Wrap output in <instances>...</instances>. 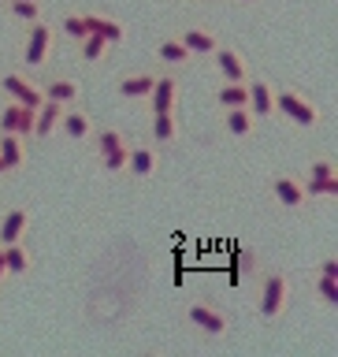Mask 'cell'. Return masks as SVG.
<instances>
[{
    "mask_svg": "<svg viewBox=\"0 0 338 357\" xmlns=\"http://www.w3.org/2000/svg\"><path fill=\"white\" fill-rule=\"evenodd\" d=\"M275 112H283V116L290 123H298V127H316L320 123V108L305 97L290 93V89H275Z\"/></svg>",
    "mask_w": 338,
    "mask_h": 357,
    "instance_id": "cell-1",
    "label": "cell"
},
{
    "mask_svg": "<svg viewBox=\"0 0 338 357\" xmlns=\"http://www.w3.org/2000/svg\"><path fill=\"white\" fill-rule=\"evenodd\" d=\"M290 305V279L286 275H279L272 272L264 279V294H261V317L264 320H275V317H283Z\"/></svg>",
    "mask_w": 338,
    "mask_h": 357,
    "instance_id": "cell-2",
    "label": "cell"
},
{
    "mask_svg": "<svg viewBox=\"0 0 338 357\" xmlns=\"http://www.w3.org/2000/svg\"><path fill=\"white\" fill-rule=\"evenodd\" d=\"M52 56V26L45 19L30 22V38H26V49H22V63L26 67H45Z\"/></svg>",
    "mask_w": 338,
    "mask_h": 357,
    "instance_id": "cell-3",
    "label": "cell"
},
{
    "mask_svg": "<svg viewBox=\"0 0 338 357\" xmlns=\"http://www.w3.org/2000/svg\"><path fill=\"white\" fill-rule=\"evenodd\" d=\"M33 116H38V108L19 105V100H8V108L0 112V130L26 138V134H33Z\"/></svg>",
    "mask_w": 338,
    "mask_h": 357,
    "instance_id": "cell-4",
    "label": "cell"
},
{
    "mask_svg": "<svg viewBox=\"0 0 338 357\" xmlns=\"http://www.w3.org/2000/svg\"><path fill=\"white\" fill-rule=\"evenodd\" d=\"M0 89L11 97V100H19V105H30V108H38L45 93H41V86H33L30 78H22V75H4L0 78Z\"/></svg>",
    "mask_w": 338,
    "mask_h": 357,
    "instance_id": "cell-5",
    "label": "cell"
},
{
    "mask_svg": "<svg viewBox=\"0 0 338 357\" xmlns=\"http://www.w3.org/2000/svg\"><path fill=\"white\" fill-rule=\"evenodd\" d=\"M186 320L205 335H223L227 331V317H223L220 309H212V305H201V301H194V305L186 309Z\"/></svg>",
    "mask_w": 338,
    "mask_h": 357,
    "instance_id": "cell-6",
    "label": "cell"
},
{
    "mask_svg": "<svg viewBox=\"0 0 338 357\" xmlns=\"http://www.w3.org/2000/svg\"><path fill=\"white\" fill-rule=\"evenodd\" d=\"M272 194L279 197V205L283 208H301L305 205V183L301 178H294V175H279V178H272Z\"/></svg>",
    "mask_w": 338,
    "mask_h": 357,
    "instance_id": "cell-7",
    "label": "cell"
},
{
    "mask_svg": "<svg viewBox=\"0 0 338 357\" xmlns=\"http://www.w3.org/2000/svg\"><path fill=\"white\" fill-rule=\"evenodd\" d=\"M223 127H227L234 138H253V134H256V116L249 112V105L223 108Z\"/></svg>",
    "mask_w": 338,
    "mask_h": 357,
    "instance_id": "cell-8",
    "label": "cell"
},
{
    "mask_svg": "<svg viewBox=\"0 0 338 357\" xmlns=\"http://www.w3.org/2000/svg\"><path fill=\"white\" fill-rule=\"evenodd\" d=\"M249 112L256 119L275 116V89L264 82V78H249Z\"/></svg>",
    "mask_w": 338,
    "mask_h": 357,
    "instance_id": "cell-9",
    "label": "cell"
},
{
    "mask_svg": "<svg viewBox=\"0 0 338 357\" xmlns=\"http://www.w3.org/2000/svg\"><path fill=\"white\" fill-rule=\"evenodd\" d=\"M212 56H216V71L227 78V82H245V78H249V63H245L234 49H216Z\"/></svg>",
    "mask_w": 338,
    "mask_h": 357,
    "instance_id": "cell-10",
    "label": "cell"
},
{
    "mask_svg": "<svg viewBox=\"0 0 338 357\" xmlns=\"http://www.w3.org/2000/svg\"><path fill=\"white\" fill-rule=\"evenodd\" d=\"M63 108H67V105H60V100H49V97H45L41 105H38V116H33V134H38V138H49V134L60 127Z\"/></svg>",
    "mask_w": 338,
    "mask_h": 357,
    "instance_id": "cell-11",
    "label": "cell"
},
{
    "mask_svg": "<svg viewBox=\"0 0 338 357\" xmlns=\"http://www.w3.org/2000/svg\"><path fill=\"white\" fill-rule=\"evenodd\" d=\"M175 100H178V82H175V78H171V75L156 78L153 89H149L153 112H175Z\"/></svg>",
    "mask_w": 338,
    "mask_h": 357,
    "instance_id": "cell-12",
    "label": "cell"
},
{
    "mask_svg": "<svg viewBox=\"0 0 338 357\" xmlns=\"http://www.w3.org/2000/svg\"><path fill=\"white\" fill-rule=\"evenodd\" d=\"M156 164H160V156H156V149H149V145H134L127 153V172L134 178H149L156 172Z\"/></svg>",
    "mask_w": 338,
    "mask_h": 357,
    "instance_id": "cell-13",
    "label": "cell"
},
{
    "mask_svg": "<svg viewBox=\"0 0 338 357\" xmlns=\"http://www.w3.org/2000/svg\"><path fill=\"white\" fill-rule=\"evenodd\" d=\"M22 160H26V145H22V138L19 134L0 130V167H4V172H15V167H22Z\"/></svg>",
    "mask_w": 338,
    "mask_h": 357,
    "instance_id": "cell-14",
    "label": "cell"
},
{
    "mask_svg": "<svg viewBox=\"0 0 338 357\" xmlns=\"http://www.w3.org/2000/svg\"><path fill=\"white\" fill-rule=\"evenodd\" d=\"M190 49V56H212L220 49V41L212 38L208 30H201V26H190V30H183V38H178Z\"/></svg>",
    "mask_w": 338,
    "mask_h": 357,
    "instance_id": "cell-15",
    "label": "cell"
},
{
    "mask_svg": "<svg viewBox=\"0 0 338 357\" xmlns=\"http://www.w3.org/2000/svg\"><path fill=\"white\" fill-rule=\"evenodd\" d=\"M26 223H30V212H26V208H11L8 216L0 220V245L19 242L22 231H26Z\"/></svg>",
    "mask_w": 338,
    "mask_h": 357,
    "instance_id": "cell-16",
    "label": "cell"
},
{
    "mask_svg": "<svg viewBox=\"0 0 338 357\" xmlns=\"http://www.w3.org/2000/svg\"><path fill=\"white\" fill-rule=\"evenodd\" d=\"M60 127L67 130V138H78V142L93 134V123H89V116H86V112H78V108H71V105L63 108V119H60Z\"/></svg>",
    "mask_w": 338,
    "mask_h": 357,
    "instance_id": "cell-17",
    "label": "cell"
},
{
    "mask_svg": "<svg viewBox=\"0 0 338 357\" xmlns=\"http://www.w3.org/2000/svg\"><path fill=\"white\" fill-rule=\"evenodd\" d=\"M0 250H4L8 275H26L30 272V253H26V245H22V242H8V245H0Z\"/></svg>",
    "mask_w": 338,
    "mask_h": 357,
    "instance_id": "cell-18",
    "label": "cell"
},
{
    "mask_svg": "<svg viewBox=\"0 0 338 357\" xmlns=\"http://www.w3.org/2000/svg\"><path fill=\"white\" fill-rule=\"evenodd\" d=\"M86 19V30L89 33H100L108 45H116V41H123V26L116 19H108V15H82Z\"/></svg>",
    "mask_w": 338,
    "mask_h": 357,
    "instance_id": "cell-19",
    "label": "cell"
},
{
    "mask_svg": "<svg viewBox=\"0 0 338 357\" xmlns=\"http://www.w3.org/2000/svg\"><path fill=\"white\" fill-rule=\"evenodd\" d=\"M216 100L220 108H234V105H249V78L245 82H227L216 89Z\"/></svg>",
    "mask_w": 338,
    "mask_h": 357,
    "instance_id": "cell-20",
    "label": "cell"
},
{
    "mask_svg": "<svg viewBox=\"0 0 338 357\" xmlns=\"http://www.w3.org/2000/svg\"><path fill=\"white\" fill-rule=\"evenodd\" d=\"M41 93L49 100H60V105H75V100H78V82H75V78H56V82H49Z\"/></svg>",
    "mask_w": 338,
    "mask_h": 357,
    "instance_id": "cell-21",
    "label": "cell"
},
{
    "mask_svg": "<svg viewBox=\"0 0 338 357\" xmlns=\"http://www.w3.org/2000/svg\"><path fill=\"white\" fill-rule=\"evenodd\" d=\"M153 138H156V142H175V138H178V119H175V112H153Z\"/></svg>",
    "mask_w": 338,
    "mask_h": 357,
    "instance_id": "cell-22",
    "label": "cell"
},
{
    "mask_svg": "<svg viewBox=\"0 0 338 357\" xmlns=\"http://www.w3.org/2000/svg\"><path fill=\"white\" fill-rule=\"evenodd\" d=\"M153 82H156V75H127L119 82V93L123 97H149V89H153Z\"/></svg>",
    "mask_w": 338,
    "mask_h": 357,
    "instance_id": "cell-23",
    "label": "cell"
},
{
    "mask_svg": "<svg viewBox=\"0 0 338 357\" xmlns=\"http://www.w3.org/2000/svg\"><path fill=\"white\" fill-rule=\"evenodd\" d=\"M8 15L22 22H38L41 19V0H8Z\"/></svg>",
    "mask_w": 338,
    "mask_h": 357,
    "instance_id": "cell-24",
    "label": "cell"
},
{
    "mask_svg": "<svg viewBox=\"0 0 338 357\" xmlns=\"http://www.w3.org/2000/svg\"><path fill=\"white\" fill-rule=\"evenodd\" d=\"M156 56H160V60H167V63H186V60H190V49H186L183 41L167 38V41L156 45Z\"/></svg>",
    "mask_w": 338,
    "mask_h": 357,
    "instance_id": "cell-25",
    "label": "cell"
},
{
    "mask_svg": "<svg viewBox=\"0 0 338 357\" xmlns=\"http://www.w3.org/2000/svg\"><path fill=\"white\" fill-rule=\"evenodd\" d=\"M105 52H108V41L100 38V33H86V38H82V60L86 63H97Z\"/></svg>",
    "mask_w": 338,
    "mask_h": 357,
    "instance_id": "cell-26",
    "label": "cell"
},
{
    "mask_svg": "<svg viewBox=\"0 0 338 357\" xmlns=\"http://www.w3.org/2000/svg\"><path fill=\"white\" fill-rule=\"evenodd\" d=\"M305 197H338V175H331V178H309Z\"/></svg>",
    "mask_w": 338,
    "mask_h": 357,
    "instance_id": "cell-27",
    "label": "cell"
},
{
    "mask_svg": "<svg viewBox=\"0 0 338 357\" xmlns=\"http://www.w3.org/2000/svg\"><path fill=\"white\" fill-rule=\"evenodd\" d=\"M127 153H130V145L112 149V153H100V167H105V172H123V167H127Z\"/></svg>",
    "mask_w": 338,
    "mask_h": 357,
    "instance_id": "cell-28",
    "label": "cell"
},
{
    "mask_svg": "<svg viewBox=\"0 0 338 357\" xmlns=\"http://www.w3.org/2000/svg\"><path fill=\"white\" fill-rule=\"evenodd\" d=\"M316 294H320V301H328V305H338V279L320 275L316 279Z\"/></svg>",
    "mask_w": 338,
    "mask_h": 357,
    "instance_id": "cell-29",
    "label": "cell"
},
{
    "mask_svg": "<svg viewBox=\"0 0 338 357\" xmlns=\"http://www.w3.org/2000/svg\"><path fill=\"white\" fill-rule=\"evenodd\" d=\"M123 145H127V142H123V134H119V130H100V134H97V149H100V153L123 149Z\"/></svg>",
    "mask_w": 338,
    "mask_h": 357,
    "instance_id": "cell-30",
    "label": "cell"
},
{
    "mask_svg": "<svg viewBox=\"0 0 338 357\" xmlns=\"http://www.w3.org/2000/svg\"><path fill=\"white\" fill-rule=\"evenodd\" d=\"M63 33H67V38H75V41H82L86 33H89V30H86V19H82V15H67V19H63Z\"/></svg>",
    "mask_w": 338,
    "mask_h": 357,
    "instance_id": "cell-31",
    "label": "cell"
},
{
    "mask_svg": "<svg viewBox=\"0 0 338 357\" xmlns=\"http://www.w3.org/2000/svg\"><path fill=\"white\" fill-rule=\"evenodd\" d=\"M331 175H338V167L331 160H312L309 164V178H331Z\"/></svg>",
    "mask_w": 338,
    "mask_h": 357,
    "instance_id": "cell-32",
    "label": "cell"
},
{
    "mask_svg": "<svg viewBox=\"0 0 338 357\" xmlns=\"http://www.w3.org/2000/svg\"><path fill=\"white\" fill-rule=\"evenodd\" d=\"M320 275L338 279V261H335V257H323V261H320Z\"/></svg>",
    "mask_w": 338,
    "mask_h": 357,
    "instance_id": "cell-33",
    "label": "cell"
},
{
    "mask_svg": "<svg viewBox=\"0 0 338 357\" xmlns=\"http://www.w3.org/2000/svg\"><path fill=\"white\" fill-rule=\"evenodd\" d=\"M4 275H8V268H4V250H0V283H4Z\"/></svg>",
    "mask_w": 338,
    "mask_h": 357,
    "instance_id": "cell-34",
    "label": "cell"
},
{
    "mask_svg": "<svg viewBox=\"0 0 338 357\" xmlns=\"http://www.w3.org/2000/svg\"><path fill=\"white\" fill-rule=\"evenodd\" d=\"M245 4H253V0H245Z\"/></svg>",
    "mask_w": 338,
    "mask_h": 357,
    "instance_id": "cell-35",
    "label": "cell"
},
{
    "mask_svg": "<svg viewBox=\"0 0 338 357\" xmlns=\"http://www.w3.org/2000/svg\"><path fill=\"white\" fill-rule=\"evenodd\" d=\"M0 172H4V167H0Z\"/></svg>",
    "mask_w": 338,
    "mask_h": 357,
    "instance_id": "cell-36",
    "label": "cell"
}]
</instances>
